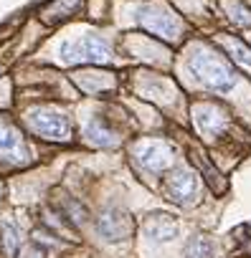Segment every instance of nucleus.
<instances>
[{"mask_svg": "<svg viewBox=\"0 0 251 258\" xmlns=\"http://www.w3.org/2000/svg\"><path fill=\"white\" fill-rule=\"evenodd\" d=\"M0 190H3V185H0Z\"/></svg>", "mask_w": 251, "mask_h": 258, "instance_id": "obj_21", "label": "nucleus"}, {"mask_svg": "<svg viewBox=\"0 0 251 258\" xmlns=\"http://www.w3.org/2000/svg\"><path fill=\"white\" fill-rule=\"evenodd\" d=\"M243 230H248V233H251V223H248V225H243Z\"/></svg>", "mask_w": 251, "mask_h": 258, "instance_id": "obj_20", "label": "nucleus"}, {"mask_svg": "<svg viewBox=\"0 0 251 258\" xmlns=\"http://www.w3.org/2000/svg\"><path fill=\"white\" fill-rule=\"evenodd\" d=\"M0 160L13 162V165H26L31 160L26 140L21 137L18 129L13 124H8V121H0Z\"/></svg>", "mask_w": 251, "mask_h": 258, "instance_id": "obj_7", "label": "nucleus"}, {"mask_svg": "<svg viewBox=\"0 0 251 258\" xmlns=\"http://www.w3.org/2000/svg\"><path fill=\"white\" fill-rule=\"evenodd\" d=\"M61 213H64L71 223H76V225H84V223H86V208H84L81 203H76L74 198H69V195L61 198Z\"/></svg>", "mask_w": 251, "mask_h": 258, "instance_id": "obj_13", "label": "nucleus"}, {"mask_svg": "<svg viewBox=\"0 0 251 258\" xmlns=\"http://www.w3.org/2000/svg\"><path fill=\"white\" fill-rule=\"evenodd\" d=\"M193 121L198 126V132L208 140L218 137L226 129V114L216 104H195L193 106Z\"/></svg>", "mask_w": 251, "mask_h": 258, "instance_id": "obj_8", "label": "nucleus"}, {"mask_svg": "<svg viewBox=\"0 0 251 258\" xmlns=\"http://www.w3.org/2000/svg\"><path fill=\"white\" fill-rule=\"evenodd\" d=\"M193 76L211 91H231L236 86V71L218 56L213 53L211 48L206 46H198L193 53H190V61H188Z\"/></svg>", "mask_w": 251, "mask_h": 258, "instance_id": "obj_1", "label": "nucleus"}, {"mask_svg": "<svg viewBox=\"0 0 251 258\" xmlns=\"http://www.w3.org/2000/svg\"><path fill=\"white\" fill-rule=\"evenodd\" d=\"M135 230L132 215L122 208H107L96 218V233L102 235L104 243H122L127 240Z\"/></svg>", "mask_w": 251, "mask_h": 258, "instance_id": "obj_5", "label": "nucleus"}, {"mask_svg": "<svg viewBox=\"0 0 251 258\" xmlns=\"http://www.w3.org/2000/svg\"><path fill=\"white\" fill-rule=\"evenodd\" d=\"M26 121L31 126V132L43 137V140H51V142H69L71 140V121L59 109L36 106V109L28 111Z\"/></svg>", "mask_w": 251, "mask_h": 258, "instance_id": "obj_3", "label": "nucleus"}, {"mask_svg": "<svg viewBox=\"0 0 251 258\" xmlns=\"http://www.w3.org/2000/svg\"><path fill=\"white\" fill-rule=\"evenodd\" d=\"M228 11H231V21L238 23V26H251V13L241 6V3H228Z\"/></svg>", "mask_w": 251, "mask_h": 258, "instance_id": "obj_17", "label": "nucleus"}, {"mask_svg": "<svg viewBox=\"0 0 251 258\" xmlns=\"http://www.w3.org/2000/svg\"><path fill=\"white\" fill-rule=\"evenodd\" d=\"M145 230H147V235H150L153 240L168 243V240H173V238L178 235V220H175L173 215H168V213H155V215L147 218Z\"/></svg>", "mask_w": 251, "mask_h": 258, "instance_id": "obj_10", "label": "nucleus"}, {"mask_svg": "<svg viewBox=\"0 0 251 258\" xmlns=\"http://www.w3.org/2000/svg\"><path fill=\"white\" fill-rule=\"evenodd\" d=\"M21 258H46V253H43L38 245H28V248L21 253Z\"/></svg>", "mask_w": 251, "mask_h": 258, "instance_id": "obj_19", "label": "nucleus"}, {"mask_svg": "<svg viewBox=\"0 0 251 258\" xmlns=\"http://www.w3.org/2000/svg\"><path fill=\"white\" fill-rule=\"evenodd\" d=\"M223 46H226V51L233 56V61L236 63H241V66H246V69H251V51L241 43V41H233V38H223Z\"/></svg>", "mask_w": 251, "mask_h": 258, "instance_id": "obj_15", "label": "nucleus"}, {"mask_svg": "<svg viewBox=\"0 0 251 258\" xmlns=\"http://www.w3.org/2000/svg\"><path fill=\"white\" fill-rule=\"evenodd\" d=\"M84 135H86L89 142L96 145V147H114V145H117V135L107 126V121H104L102 116H94V119L86 121Z\"/></svg>", "mask_w": 251, "mask_h": 258, "instance_id": "obj_11", "label": "nucleus"}, {"mask_svg": "<svg viewBox=\"0 0 251 258\" xmlns=\"http://www.w3.org/2000/svg\"><path fill=\"white\" fill-rule=\"evenodd\" d=\"M3 240H6V250L16 253V248H18V228L13 223H3Z\"/></svg>", "mask_w": 251, "mask_h": 258, "instance_id": "obj_18", "label": "nucleus"}, {"mask_svg": "<svg viewBox=\"0 0 251 258\" xmlns=\"http://www.w3.org/2000/svg\"><path fill=\"white\" fill-rule=\"evenodd\" d=\"M81 3H84V0H56V3L48 6V11L43 13V18H46V23L54 26L59 21H66V18L76 16V11L81 8Z\"/></svg>", "mask_w": 251, "mask_h": 258, "instance_id": "obj_12", "label": "nucleus"}, {"mask_svg": "<svg viewBox=\"0 0 251 258\" xmlns=\"http://www.w3.org/2000/svg\"><path fill=\"white\" fill-rule=\"evenodd\" d=\"M140 94H142V96H147V99H158V101H163V96H160V94H168V96L173 99V94H175V91H173L168 84H160V81H158V84H145V86H140Z\"/></svg>", "mask_w": 251, "mask_h": 258, "instance_id": "obj_16", "label": "nucleus"}, {"mask_svg": "<svg viewBox=\"0 0 251 258\" xmlns=\"http://www.w3.org/2000/svg\"><path fill=\"white\" fill-rule=\"evenodd\" d=\"M59 58L64 63H107L112 58V46L102 36H81L76 41H64L59 48Z\"/></svg>", "mask_w": 251, "mask_h": 258, "instance_id": "obj_2", "label": "nucleus"}, {"mask_svg": "<svg viewBox=\"0 0 251 258\" xmlns=\"http://www.w3.org/2000/svg\"><path fill=\"white\" fill-rule=\"evenodd\" d=\"M168 195L178 205H193L198 198V177L190 170H175L168 177Z\"/></svg>", "mask_w": 251, "mask_h": 258, "instance_id": "obj_9", "label": "nucleus"}, {"mask_svg": "<svg viewBox=\"0 0 251 258\" xmlns=\"http://www.w3.org/2000/svg\"><path fill=\"white\" fill-rule=\"evenodd\" d=\"M185 258H213V243L208 238H190L185 245Z\"/></svg>", "mask_w": 251, "mask_h": 258, "instance_id": "obj_14", "label": "nucleus"}, {"mask_svg": "<svg viewBox=\"0 0 251 258\" xmlns=\"http://www.w3.org/2000/svg\"><path fill=\"white\" fill-rule=\"evenodd\" d=\"M137 21L142 28H147L150 33L155 36H163L168 41H178L180 38V31H183V23L178 21V16H173L168 8L163 6H142L137 11Z\"/></svg>", "mask_w": 251, "mask_h": 258, "instance_id": "obj_4", "label": "nucleus"}, {"mask_svg": "<svg viewBox=\"0 0 251 258\" xmlns=\"http://www.w3.org/2000/svg\"><path fill=\"white\" fill-rule=\"evenodd\" d=\"M132 155L150 172H163V170H168L173 165V150L165 142H153V140L137 142L135 150H132Z\"/></svg>", "mask_w": 251, "mask_h": 258, "instance_id": "obj_6", "label": "nucleus"}]
</instances>
